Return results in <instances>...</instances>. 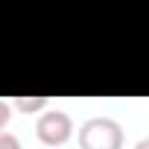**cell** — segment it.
I'll return each mask as SVG.
<instances>
[{"label": "cell", "instance_id": "1", "mask_svg": "<svg viewBox=\"0 0 149 149\" xmlns=\"http://www.w3.org/2000/svg\"><path fill=\"white\" fill-rule=\"evenodd\" d=\"M79 149H123V126L111 117H91L79 126Z\"/></svg>", "mask_w": 149, "mask_h": 149}, {"label": "cell", "instance_id": "2", "mask_svg": "<svg viewBox=\"0 0 149 149\" xmlns=\"http://www.w3.org/2000/svg\"><path fill=\"white\" fill-rule=\"evenodd\" d=\"M35 134L44 146H64L70 137H73V120L67 111H58V108H50L38 117L35 123Z\"/></svg>", "mask_w": 149, "mask_h": 149}, {"label": "cell", "instance_id": "3", "mask_svg": "<svg viewBox=\"0 0 149 149\" xmlns=\"http://www.w3.org/2000/svg\"><path fill=\"white\" fill-rule=\"evenodd\" d=\"M47 97H15L12 100V108H18V111H24V114H35V111H41V108H47Z\"/></svg>", "mask_w": 149, "mask_h": 149}, {"label": "cell", "instance_id": "4", "mask_svg": "<svg viewBox=\"0 0 149 149\" xmlns=\"http://www.w3.org/2000/svg\"><path fill=\"white\" fill-rule=\"evenodd\" d=\"M0 149H24V146L12 132H0Z\"/></svg>", "mask_w": 149, "mask_h": 149}, {"label": "cell", "instance_id": "5", "mask_svg": "<svg viewBox=\"0 0 149 149\" xmlns=\"http://www.w3.org/2000/svg\"><path fill=\"white\" fill-rule=\"evenodd\" d=\"M9 120H12V102L0 100V132H3V129L9 126Z\"/></svg>", "mask_w": 149, "mask_h": 149}, {"label": "cell", "instance_id": "6", "mask_svg": "<svg viewBox=\"0 0 149 149\" xmlns=\"http://www.w3.org/2000/svg\"><path fill=\"white\" fill-rule=\"evenodd\" d=\"M134 149H149V140H137V143H134Z\"/></svg>", "mask_w": 149, "mask_h": 149}]
</instances>
